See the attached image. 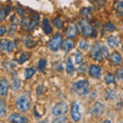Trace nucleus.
Returning a JSON list of instances; mask_svg holds the SVG:
<instances>
[{
	"instance_id": "nucleus-1",
	"label": "nucleus",
	"mask_w": 123,
	"mask_h": 123,
	"mask_svg": "<svg viewBox=\"0 0 123 123\" xmlns=\"http://www.w3.org/2000/svg\"><path fill=\"white\" fill-rule=\"evenodd\" d=\"M72 90L78 95H85L89 92V83L87 80H80L72 85Z\"/></svg>"
},
{
	"instance_id": "nucleus-2",
	"label": "nucleus",
	"mask_w": 123,
	"mask_h": 123,
	"mask_svg": "<svg viewBox=\"0 0 123 123\" xmlns=\"http://www.w3.org/2000/svg\"><path fill=\"white\" fill-rule=\"evenodd\" d=\"M17 106L22 112H28L31 107L30 98L27 94H21L17 98Z\"/></svg>"
},
{
	"instance_id": "nucleus-3",
	"label": "nucleus",
	"mask_w": 123,
	"mask_h": 123,
	"mask_svg": "<svg viewBox=\"0 0 123 123\" xmlns=\"http://www.w3.org/2000/svg\"><path fill=\"white\" fill-rule=\"evenodd\" d=\"M78 29L80 30L82 35L85 37L91 36L92 34H93V30H94V29H92V26L90 25V23L85 20L78 22Z\"/></svg>"
},
{
	"instance_id": "nucleus-4",
	"label": "nucleus",
	"mask_w": 123,
	"mask_h": 123,
	"mask_svg": "<svg viewBox=\"0 0 123 123\" xmlns=\"http://www.w3.org/2000/svg\"><path fill=\"white\" fill-rule=\"evenodd\" d=\"M62 45H63V38H62L61 34H55L50 39V41L48 42V47L52 51L59 50Z\"/></svg>"
},
{
	"instance_id": "nucleus-5",
	"label": "nucleus",
	"mask_w": 123,
	"mask_h": 123,
	"mask_svg": "<svg viewBox=\"0 0 123 123\" xmlns=\"http://www.w3.org/2000/svg\"><path fill=\"white\" fill-rule=\"evenodd\" d=\"M68 112V105L66 103H57L56 105L52 108V115L53 116H64L65 114H67Z\"/></svg>"
},
{
	"instance_id": "nucleus-6",
	"label": "nucleus",
	"mask_w": 123,
	"mask_h": 123,
	"mask_svg": "<svg viewBox=\"0 0 123 123\" xmlns=\"http://www.w3.org/2000/svg\"><path fill=\"white\" fill-rule=\"evenodd\" d=\"M89 55L92 60L94 61H98V62H102L103 61V52H102V49H101V44L97 43L95 45H93L92 47L90 48V53Z\"/></svg>"
},
{
	"instance_id": "nucleus-7",
	"label": "nucleus",
	"mask_w": 123,
	"mask_h": 123,
	"mask_svg": "<svg viewBox=\"0 0 123 123\" xmlns=\"http://www.w3.org/2000/svg\"><path fill=\"white\" fill-rule=\"evenodd\" d=\"M71 117L73 121L78 122L81 119V113H80V106L78 102H73L71 107Z\"/></svg>"
},
{
	"instance_id": "nucleus-8",
	"label": "nucleus",
	"mask_w": 123,
	"mask_h": 123,
	"mask_svg": "<svg viewBox=\"0 0 123 123\" xmlns=\"http://www.w3.org/2000/svg\"><path fill=\"white\" fill-rule=\"evenodd\" d=\"M105 112V105L102 102H98L94 104V106L92 107V109L90 111V113L93 115V116H101Z\"/></svg>"
},
{
	"instance_id": "nucleus-9",
	"label": "nucleus",
	"mask_w": 123,
	"mask_h": 123,
	"mask_svg": "<svg viewBox=\"0 0 123 123\" xmlns=\"http://www.w3.org/2000/svg\"><path fill=\"white\" fill-rule=\"evenodd\" d=\"M8 120L11 123H27L28 122V119L26 117L22 116V115L18 114V113H12L9 115L8 117Z\"/></svg>"
},
{
	"instance_id": "nucleus-10",
	"label": "nucleus",
	"mask_w": 123,
	"mask_h": 123,
	"mask_svg": "<svg viewBox=\"0 0 123 123\" xmlns=\"http://www.w3.org/2000/svg\"><path fill=\"white\" fill-rule=\"evenodd\" d=\"M14 48V45L11 41H8V40H1L0 42V49L2 51H6V52H12Z\"/></svg>"
},
{
	"instance_id": "nucleus-11",
	"label": "nucleus",
	"mask_w": 123,
	"mask_h": 123,
	"mask_svg": "<svg viewBox=\"0 0 123 123\" xmlns=\"http://www.w3.org/2000/svg\"><path fill=\"white\" fill-rule=\"evenodd\" d=\"M88 70H89L88 73H89V75L92 77V78L98 79L102 75V69H101V67L97 66V65H91L90 68L88 69Z\"/></svg>"
},
{
	"instance_id": "nucleus-12",
	"label": "nucleus",
	"mask_w": 123,
	"mask_h": 123,
	"mask_svg": "<svg viewBox=\"0 0 123 123\" xmlns=\"http://www.w3.org/2000/svg\"><path fill=\"white\" fill-rule=\"evenodd\" d=\"M8 80L6 78H2L1 82H0V94L2 95V97H5L7 91H8Z\"/></svg>"
},
{
	"instance_id": "nucleus-13",
	"label": "nucleus",
	"mask_w": 123,
	"mask_h": 123,
	"mask_svg": "<svg viewBox=\"0 0 123 123\" xmlns=\"http://www.w3.org/2000/svg\"><path fill=\"white\" fill-rule=\"evenodd\" d=\"M77 34V27L75 24H70L68 26V29L66 31V36L69 38V39H72L74 38Z\"/></svg>"
},
{
	"instance_id": "nucleus-14",
	"label": "nucleus",
	"mask_w": 123,
	"mask_h": 123,
	"mask_svg": "<svg viewBox=\"0 0 123 123\" xmlns=\"http://www.w3.org/2000/svg\"><path fill=\"white\" fill-rule=\"evenodd\" d=\"M18 20L17 18L15 15H12V17L10 18V26L8 28V34L9 35H13L15 29H17L18 27Z\"/></svg>"
},
{
	"instance_id": "nucleus-15",
	"label": "nucleus",
	"mask_w": 123,
	"mask_h": 123,
	"mask_svg": "<svg viewBox=\"0 0 123 123\" xmlns=\"http://www.w3.org/2000/svg\"><path fill=\"white\" fill-rule=\"evenodd\" d=\"M110 60H111V62H112V64H113V65L117 66V65L121 64L122 57H121V55H120V53L117 52V51H115V52H113L112 55H110Z\"/></svg>"
},
{
	"instance_id": "nucleus-16",
	"label": "nucleus",
	"mask_w": 123,
	"mask_h": 123,
	"mask_svg": "<svg viewBox=\"0 0 123 123\" xmlns=\"http://www.w3.org/2000/svg\"><path fill=\"white\" fill-rule=\"evenodd\" d=\"M42 29H43V32L46 35H49L52 32V28L47 18H43V21H42Z\"/></svg>"
},
{
	"instance_id": "nucleus-17",
	"label": "nucleus",
	"mask_w": 123,
	"mask_h": 123,
	"mask_svg": "<svg viewBox=\"0 0 123 123\" xmlns=\"http://www.w3.org/2000/svg\"><path fill=\"white\" fill-rule=\"evenodd\" d=\"M39 14L36 13V12H34L32 14V18H31V25H30V29L31 31H33L34 28H36V26L39 24Z\"/></svg>"
},
{
	"instance_id": "nucleus-18",
	"label": "nucleus",
	"mask_w": 123,
	"mask_h": 123,
	"mask_svg": "<svg viewBox=\"0 0 123 123\" xmlns=\"http://www.w3.org/2000/svg\"><path fill=\"white\" fill-rule=\"evenodd\" d=\"M73 46H74V42H73L72 39H66L64 42H63V45H62V47L65 51H69L70 49L73 48Z\"/></svg>"
},
{
	"instance_id": "nucleus-19",
	"label": "nucleus",
	"mask_w": 123,
	"mask_h": 123,
	"mask_svg": "<svg viewBox=\"0 0 123 123\" xmlns=\"http://www.w3.org/2000/svg\"><path fill=\"white\" fill-rule=\"evenodd\" d=\"M108 44H109L111 47H117L119 45V38L116 36H110L108 38Z\"/></svg>"
},
{
	"instance_id": "nucleus-20",
	"label": "nucleus",
	"mask_w": 123,
	"mask_h": 123,
	"mask_svg": "<svg viewBox=\"0 0 123 123\" xmlns=\"http://www.w3.org/2000/svg\"><path fill=\"white\" fill-rule=\"evenodd\" d=\"M30 25H31V21L29 18H23V20L21 21V28L22 30H28L30 29Z\"/></svg>"
},
{
	"instance_id": "nucleus-21",
	"label": "nucleus",
	"mask_w": 123,
	"mask_h": 123,
	"mask_svg": "<svg viewBox=\"0 0 123 123\" xmlns=\"http://www.w3.org/2000/svg\"><path fill=\"white\" fill-rule=\"evenodd\" d=\"M115 10L119 15H123V1H116L114 2Z\"/></svg>"
},
{
	"instance_id": "nucleus-22",
	"label": "nucleus",
	"mask_w": 123,
	"mask_h": 123,
	"mask_svg": "<svg viewBox=\"0 0 123 123\" xmlns=\"http://www.w3.org/2000/svg\"><path fill=\"white\" fill-rule=\"evenodd\" d=\"M21 87V80L18 78H13L12 82H11V90L12 91H18V89H20Z\"/></svg>"
},
{
	"instance_id": "nucleus-23",
	"label": "nucleus",
	"mask_w": 123,
	"mask_h": 123,
	"mask_svg": "<svg viewBox=\"0 0 123 123\" xmlns=\"http://www.w3.org/2000/svg\"><path fill=\"white\" fill-rule=\"evenodd\" d=\"M66 70H67V72H68V74H72V73L74 72V65H73V63H72L71 57H68V60H67Z\"/></svg>"
},
{
	"instance_id": "nucleus-24",
	"label": "nucleus",
	"mask_w": 123,
	"mask_h": 123,
	"mask_svg": "<svg viewBox=\"0 0 123 123\" xmlns=\"http://www.w3.org/2000/svg\"><path fill=\"white\" fill-rule=\"evenodd\" d=\"M24 42L28 47H34V46L36 45V42L31 38V36H25L24 37Z\"/></svg>"
},
{
	"instance_id": "nucleus-25",
	"label": "nucleus",
	"mask_w": 123,
	"mask_h": 123,
	"mask_svg": "<svg viewBox=\"0 0 123 123\" xmlns=\"http://www.w3.org/2000/svg\"><path fill=\"white\" fill-rule=\"evenodd\" d=\"M35 72H36V70H35V68H34V67L26 69V70H25V78L26 79H30L31 77L35 74Z\"/></svg>"
},
{
	"instance_id": "nucleus-26",
	"label": "nucleus",
	"mask_w": 123,
	"mask_h": 123,
	"mask_svg": "<svg viewBox=\"0 0 123 123\" xmlns=\"http://www.w3.org/2000/svg\"><path fill=\"white\" fill-rule=\"evenodd\" d=\"M52 24H53V26H55V28H57V29H62V28L64 27V23H63V21H62L61 18H53Z\"/></svg>"
},
{
	"instance_id": "nucleus-27",
	"label": "nucleus",
	"mask_w": 123,
	"mask_h": 123,
	"mask_svg": "<svg viewBox=\"0 0 123 123\" xmlns=\"http://www.w3.org/2000/svg\"><path fill=\"white\" fill-rule=\"evenodd\" d=\"M105 82L107 84H110V83H114L115 82V76L112 74V73H108L105 77Z\"/></svg>"
},
{
	"instance_id": "nucleus-28",
	"label": "nucleus",
	"mask_w": 123,
	"mask_h": 123,
	"mask_svg": "<svg viewBox=\"0 0 123 123\" xmlns=\"http://www.w3.org/2000/svg\"><path fill=\"white\" fill-rule=\"evenodd\" d=\"M29 59H30V55H29L28 52H22L20 59H18V63H20V64H24L25 62H27Z\"/></svg>"
},
{
	"instance_id": "nucleus-29",
	"label": "nucleus",
	"mask_w": 123,
	"mask_h": 123,
	"mask_svg": "<svg viewBox=\"0 0 123 123\" xmlns=\"http://www.w3.org/2000/svg\"><path fill=\"white\" fill-rule=\"evenodd\" d=\"M115 97H116V94H115V91H114V90L109 89V90H107V91H106L105 98H106L107 99H109V101H112V99L115 98Z\"/></svg>"
},
{
	"instance_id": "nucleus-30",
	"label": "nucleus",
	"mask_w": 123,
	"mask_h": 123,
	"mask_svg": "<svg viewBox=\"0 0 123 123\" xmlns=\"http://www.w3.org/2000/svg\"><path fill=\"white\" fill-rule=\"evenodd\" d=\"M45 67H46V61L44 59L39 60V63H38V70L40 72H44Z\"/></svg>"
},
{
	"instance_id": "nucleus-31",
	"label": "nucleus",
	"mask_w": 123,
	"mask_h": 123,
	"mask_svg": "<svg viewBox=\"0 0 123 123\" xmlns=\"http://www.w3.org/2000/svg\"><path fill=\"white\" fill-rule=\"evenodd\" d=\"M6 113V106H5V103L4 101H0V116L3 117Z\"/></svg>"
},
{
	"instance_id": "nucleus-32",
	"label": "nucleus",
	"mask_w": 123,
	"mask_h": 123,
	"mask_svg": "<svg viewBox=\"0 0 123 123\" xmlns=\"http://www.w3.org/2000/svg\"><path fill=\"white\" fill-rule=\"evenodd\" d=\"M67 121V117L65 116H57V117H55V119H53V121H52V123H65Z\"/></svg>"
},
{
	"instance_id": "nucleus-33",
	"label": "nucleus",
	"mask_w": 123,
	"mask_h": 123,
	"mask_svg": "<svg viewBox=\"0 0 123 123\" xmlns=\"http://www.w3.org/2000/svg\"><path fill=\"white\" fill-rule=\"evenodd\" d=\"M79 48L82 50H86L88 49V42L86 40H81L79 42Z\"/></svg>"
},
{
	"instance_id": "nucleus-34",
	"label": "nucleus",
	"mask_w": 123,
	"mask_h": 123,
	"mask_svg": "<svg viewBox=\"0 0 123 123\" xmlns=\"http://www.w3.org/2000/svg\"><path fill=\"white\" fill-rule=\"evenodd\" d=\"M101 49H102L103 55H105L106 57H109V56H110V55H109V49L107 48V46H106V45H103V44H101Z\"/></svg>"
},
{
	"instance_id": "nucleus-35",
	"label": "nucleus",
	"mask_w": 123,
	"mask_h": 123,
	"mask_svg": "<svg viewBox=\"0 0 123 123\" xmlns=\"http://www.w3.org/2000/svg\"><path fill=\"white\" fill-rule=\"evenodd\" d=\"M90 7H83V8L80 10V12H81L82 15H84V17H88L89 15V12H90Z\"/></svg>"
},
{
	"instance_id": "nucleus-36",
	"label": "nucleus",
	"mask_w": 123,
	"mask_h": 123,
	"mask_svg": "<svg viewBox=\"0 0 123 123\" xmlns=\"http://www.w3.org/2000/svg\"><path fill=\"white\" fill-rule=\"evenodd\" d=\"M82 61H83V56L82 55L80 52H77L76 55H75V62L77 64H81L82 63Z\"/></svg>"
},
{
	"instance_id": "nucleus-37",
	"label": "nucleus",
	"mask_w": 123,
	"mask_h": 123,
	"mask_svg": "<svg viewBox=\"0 0 123 123\" xmlns=\"http://www.w3.org/2000/svg\"><path fill=\"white\" fill-rule=\"evenodd\" d=\"M105 30H107V31H114L115 30V26L112 24V23H108V24L105 26Z\"/></svg>"
},
{
	"instance_id": "nucleus-38",
	"label": "nucleus",
	"mask_w": 123,
	"mask_h": 123,
	"mask_svg": "<svg viewBox=\"0 0 123 123\" xmlns=\"http://www.w3.org/2000/svg\"><path fill=\"white\" fill-rule=\"evenodd\" d=\"M117 77L120 80H123V67L122 68H120L119 70L117 71Z\"/></svg>"
},
{
	"instance_id": "nucleus-39",
	"label": "nucleus",
	"mask_w": 123,
	"mask_h": 123,
	"mask_svg": "<svg viewBox=\"0 0 123 123\" xmlns=\"http://www.w3.org/2000/svg\"><path fill=\"white\" fill-rule=\"evenodd\" d=\"M17 10H18V14H20V15H22V17H23V15H25V13H26V11H25V9H23V8H22V7H21V6H18V8H17Z\"/></svg>"
},
{
	"instance_id": "nucleus-40",
	"label": "nucleus",
	"mask_w": 123,
	"mask_h": 123,
	"mask_svg": "<svg viewBox=\"0 0 123 123\" xmlns=\"http://www.w3.org/2000/svg\"><path fill=\"white\" fill-rule=\"evenodd\" d=\"M4 13H5V11L3 10L2 8H0V21L4 20Z\"/></svg>"
},
{
	"instance_id": "nucleus-41",
	"label": "nucleus",
	"mask_w": 123,
	"mask_h": 123,
	"mask_svg": "<svg viewBox=\"0 0 123 123\" xmlns=\"http://www.w3.org/2000/svg\"><path fill=\"white\" fill-rule=\"evenodd\" d=\"M11 10H12V7H11L10 5H7V6L5 7V14H8Z\"/></svg>"
},
{
	"instance_id": "nucleus-42",
	"label": "nucleus",
	"mask_w": 123,
	"mask_h": 123,
	"mask_svg": "<svg viewBox=\"0 0 123 123\" xmlns=\"http://www.w3.org/2000/svg\"><path fill=\"white\" fill-rule=\"evenodd\" d=\"M5 33V27L4 26H1L0 27V36H3Z\"/></svg>"
},
{
	"instance_id": "nucleus-43",
	"label": "nucleus",
	"mask_w": 123,
	"mask_h": 123,
	"mask_svg": "<svg viewBox=\"0 0 123 123\" xmlns=\"http://www.w3.org/2000/svg\"><path fill=\"white\" fill-rule=\"evenodd\" d=\"M41 92H42V85H39L37 89V94H41Z\"/></svg>"
},
{
	"instance_id": "nucleus-44",
	"label": "nucleus",
	"mask_w": 123,
	"mask_h": 123,
	"mask_svg": "<svg viewBox=\"0 0 123 123\" xmlns=\"http://www.w3.org/2000/svg\"><path fill=\"white\" fill-rule=\"evenodd\" d=\"M38 123H47V121H46V120H41V121H39Z\"/></svg>"
},
{
	"instance_id": "nucleus-45",
	"label": "nucleus",
	"mask_w": 123,
	"mask_h": 123,
	"mask_svg": "<svg viewBox=\"0 0 123 123\" xmlns=\"http://www.w3.org/2000/svg\"><path fill=\"white\" fill-rule=\"evenodd\" d=\"M102 123H111V121L110 120H105V121H103Z\"/></svg>"
},
{
	"instance_id": "nucleus-46",
	"label": "nucleus",
	"mask_w": 123,
	"mask_h": 123,
	"mask_svg": "<svg viewBox=\"0 0 123 123\" xmlns=\"http://www.w3.org/2000/svg\"><path fill=\"white\" fill-rule=\"evenodd\" d=\"M122 48H123V47H122Z\"/></svg>"
}]
</instances>
